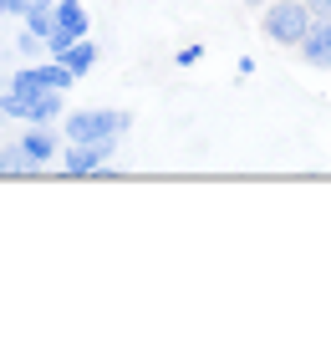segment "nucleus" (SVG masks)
Wrapping results in <instances>:
<instances>
[{
    "mask_svg": "<svg viewBox=\"0 0 331 356\" xmlns=\"http://www.w3.org/2000/svg\"><path fill=\"white\" fill-rule=\"evenodd\" d=\"M128 112H72V118H66V138L72 143H97V138H123L128 133Z\"/></svg>",
    "mask_w": 331,
    "mask_h": 356,
    "instance_id": "7ed1b4c3",
    "label": "nucleus"
},
{
    "mask_svg": "<svg viewBox=\"0 0 331 356\" xmlns=\"http://www.w3.org/2000/svg\"><path fill=\"white\" fill-rule=\"evenodd\" d=\"M250 6H270V0H250Z\"/></svg>",
    "mask_w": 331,
    "mask_h": 356,
    "instance_id": "2eb2a0df",
    "label": "nucleus"
},
{
    "mask_svg": "<svg viewBox=\"0 0 331 356\" xmlns=\"http://www.w3.org/2000/svg\"><path fill=\"white\" fill-rule=\"evenodd\" d=\"M15 46H21V56H41V51H46V36H36V31L26 26L21 36H15Z\"/></svg>",
    "mask_w": 331,
    "mask_h": 356,
    "instance_id": "9d476101",
    "label": "nucleus"
},
{
    "mask_svg": "<svg viewBox=\"0 0 331 356\" xmlns=\"http://www.w3.org/2000/svg\"><path fill=\"white\" fill-rule=\"evenodd\" d=\"M56 0H10V15H31V10H52Z\"/></svg>",
    "mask_w": 331,
    "mask_h": 356,
    "instance_id": "9b49d317",
    "label": "nucleus"
},
{
    "mask_svg": "<svg viewBox=\"0 0 331 356\" xmlns=\"http://www.w3.org/2000/svg\"><path fill=\"white\" fill-rule=\"evenodd\" d=\"M306 10H311V21H331V0H306Z\"/></svg>",
    "mask_w": 331,
    "mask_h": 356,
    "instance_id": "f8f14e48",
    "label": "nucleus"
},
{
    "mask_svg": "<svg viewBox=\"0 0 331 356\" xmlns=\"http://www.w3.org/2000/svg\"><path fill=\"white\" fill-rule=\"evenodd\" d=\"M56 61H66V67H72L77 76H87V72L97 67V46H92V41H77L72 51H66V56H56Z\"/></svg>",
    "mask_w": 331,
    "mask_h": 356,
    "instance_id": "6e6552de",
    "label": "nucleus"
},
{
    "mask_svg": "<svg viewBox=\"0 0 331 356\" xmlns=\"http://www.w3.org/2000/svg\"><path fill=\"white\" fill-rule=\"evenodd\" d=\"M26 143V153H31V163H46V158H56V133H52V127H36V122H31V133L21 138Z\"/></svg>",
    "mask_w": 331,
    "mask_h": 356,
    "instance_id": "423d86ee",
    "label": "nucleus"
},
{
    "mask_svg": "<svg viewBox=\"0 0 331 356\" xmlns=\"http://www.w3.org/2000/svg\"><path fill=\"white\" fill-rule=\"evenodd\" d=\"M52 118H66V112H61V92H52V87H46V92H36V97H31V118H26V122L52 127Z\"/></svg>",
    "mask_w": 331,
    "mask_h": 356,
    "instance_id": "0eeeda50",
    "label": "nucleus"
},
{
    "mask_svg": "<svg viewBox=\"0 0 331 356\" xmlns=\"http://www.w3.org/2000/svg\"><path fill=\"white\" fill-rule=\"evenodd\" d=\"M77 41H87V10H82L77 0H56V6H52V36H46V51L66 56Z\"/></svg>",
    "mask_w": 331,
    "mask_h": 356,
    "instance_id": "f03ea898",
    "label": "nucleus"
},
{
    "mask_svg": "<svg viewBox=\"0 0 331 356\" xmlns=\"http://www.w3.org/2000/svg\"><path fill=\"white\" fill-rule=\"evenodd\" d=\"M36 163H31V153H26V143H10L6 153H0V173H31Z\"/></svg>",
    "mask_w": 331,
    "mask_h": 356,
    "instance_id": "1a4fd4ad",
    "label": "nucleus"
},
{
    "mask_svg": "<svg viewBox=\"0 0 331 356\" xmlns=\"http://www.w3.org/2000/svg\"><path fill=\"white\" fill-rule=\"evenodd\" d=\"M301 56L311 61V67H321V72H331V21H311V31H306V41H301Z\"/></svg>",
    "mask_w": 331,
    "mask_h": 356,
    "instance_id": "39448f33",
    "label": "nucleus"
},
{
    "mask_svg": "<svg viewBox=\"0 0 331 356\" xmlns=\"http://www.w3.org/2000/svg\"><path fill=\"white\" fill-rule=\"evenodd\" d=\"M306 31H311L306 0H270V10H265V36L275 46H301Z\"/></svg>",
    "mask_w": 331,
    "mask_h": 356,
    "instance_id": "f257e3e1",
    "label": "nucleus"
},
{
    "mask_svg": "<svg viewBox=\"0 0 331 356\" xmlns=\"http://www.w3.org/2000/svg\"><path fill=\"white\" fill-rule=\"evenodd\" d=\"M112 143L118 138H97V143H72L66 148V158H61V168L72 173V178H82V173H97L112 158Z\"/></svg>",
    "mask_w": 331,
    "mask_h": 356,
    "instance_id": "20e7f679",
    "label": "nucleus"
},
{
    "mask_svg": "<svg viewBox=\"0 0 331 356\" xmlns=\"http://www.w3.org/2000/svg\"><path fill=\"white\" fill-rule=\"evenodd\" d=\"M6 10H10V0H0V15H6Z\"/></svg>",
    "mask_w": 331,
    "mask_h": 356,
    "instance_id": "4468645a",
    "label": "nucleus"
},
{
    "mask_svg": "<svg viewBox=\"0 0 331 356\" xmlns=\"http://www.w3.org/2000/svg\"><path fill=\"white\" fill-rule=\"evenodd\" d=\"M199 56H204V51H199V46H184V51H178V67H194Z\"/></svg>",
    "mask_w": 331,
    "mask_h": 356,
    "instance_id": "ddd939ff",
    "label": "nucleus"
}]
</instances>
